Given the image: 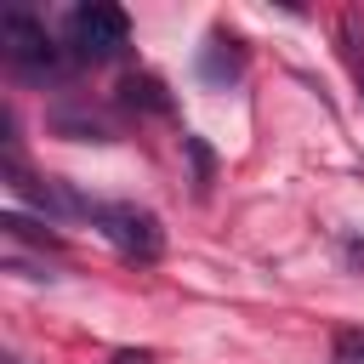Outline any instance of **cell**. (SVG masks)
<instances>
[{
    "mask_svg": "<svg viewBox=\"0 0 364 364\" xmlns=\"http://www.w3.org/2000/svg\"><path fill=\"white\" fill-rule=\"evenodd\" d=\"M63 34H68V51H74V57L102 63V57H119V51H125L131 23H125V11H119V6H108V0H85V6H74V11H68Z\"/></svg>",
    "mask_w": 364,
    "mask_h": 364,
    "instance_id": "1",
    "label": "cell"
},
{
    "mask_svg": "<svg viewBox=\"0 0 364 364\" xmlns=\"http://www.w3.org/2000/svg\"><path fill=\"white\" fill-rule=\"evenodd\" d=\"M97 228L108 233V245L125 256V262H159L165 256V228H159V216L154 210H142V205H102L97 210Z\"/></svg>",
    "mask_w": 364,
    "mask_h": 364,
    "instance_id": "2",
    "label": "cell"
},
{
    "mask_svg": "<svg viewBox=\"0 0 364 364\" xmlns=\"http://www.w3.org/2000/svg\"><path fill=\"white\" fill-rule=\"evenodd\" d=\"M0 51H6V63H11L17 74H28V80L57 74V46H51L46 23H34L28 11H6V17H0Z\"/></svg>",
    "mask_w": 364,
    "mask_h": 364,
    "instance_id": "3",
    "label": "cell"
},
{
    "mask_svg": "<svg viewBox=\"0 0 364 364\" xmlns=\"http://www.w3.org/2000/svg\"><path fill=\"white\" fill-rule=\"evenodd\" d=\"M119 102L125 108H142V114H171V97L154 74H125L119 80Z\"/></svg>",
    "mask_w": 364,
    "mask_h": 364,
    "instance_id": "4",
    "label": "cell"
},
{
    "mask_svg": "<svg viewBox=\"0 0 364 364\" xmlns=\"http://www.w3.org/2000/svg\"><path fill=\"white\" fill-rule=\"evenodd\" d=\"M341 57H347V74L364 97V17L358 11H341Z\"/></svg>",
    "mask_w": 364,
    "mask_h": 364,
    "instance_id": "5",
    "label": "cell"
},
{
    "mask_svg": "<svg viewBox=\"0 0 364 364\" xmlns=\"http://www.w3.org/2000/svg\"><path fill=\"white\" fill-rule=\"evenodd\" d=\"M0 228H6V239H34L40 250H57V233H46L40 222H28V216H17V210H6Z\"/></svg>",
    "mask_w": 364,
    "mask_h": 364,
    "instance_id": "6",
    "label": "cell"
},
{
    "mask_svg": "<svg viewBox=\"0 0 364 364\" xmlns=\"http://www.w3.org/2000/svg\"><path fill=\"white\" fill-rule=\"evenodd\" d=\"M330 364H364V324L336 330V341H330Z\"/></svg>",
    "mask_w": 364,
    "mask_h": 364,
    "instance_id": "7",
    "label": "cell"
},
{
    "mask_svg": "<svg viewBox=\"0 0 364 364\" xmlns=\"http://www.w3.org/2000/svg\"><path fill=\"white\" fill-rule=\"evenodd\" d=\"M182 148H188V159H193V193H205V188H210V171H216V159H210V148H205L199 136H182Z\"/></svg>",
    "mask_w": 364,
    "mask_h": 364,
    "instance_id": "8",
    "label": "cell"
},
{
    "mask_svg": "<svg viewBox=\"0 0 364 364\" xmlns=\"http://www.w3.org/2000/svg\"><path fill=\"white\" fill-rule=\"evenodd\" d=\"M114 364H154V353H148V347H136V353L125 347V353H114Z\"/></svg>",
    "mask_w": 364,
    "mask_h": 364,
    "instance_id": "9",
    "label": "cell"
},
{
    "mask_svg": "<svg viewBox=\"0 0 364 364\" xmlns=\"http://www.w3.org/2000/svg\"><path fill=\"white\" fill-rule=\"evenodd\" d=\"M341 256H347V267H364V239H347Z\"/></svg>",
    "mask_w": 364,
    "mask_h": 364,
    "instance_id": "10",
    "label": "cell"
},
{
    "mask_svg": "<svg viewBox=\"0 0 364 364\" xmlns=\"http://www.w3.org/2000/svg\"><path fill=\"white\" fill-rule=\"evenodd\" d=\"M6 364H23V358H6Z\"/></svg>",
    "mask_w": 364,
    "mask_h": 364,
    "instance_id": "11",
    "label": "cell"
}]
</instances>
